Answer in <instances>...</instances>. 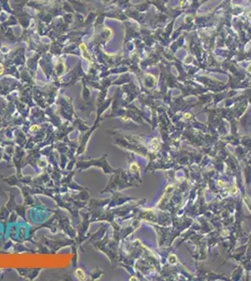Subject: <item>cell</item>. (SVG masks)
Listing matches in <instances>:
<instances>
[{
    "instance_id": "cell-1",
    "label": "cell",
    "mask_w": 251,
    "mask_h": 281,
    "mask_svg": "<svg viewBox=\"0 0 251 281\" xmlns=\"http://www.w3.org/2000/svg\"><path fill=\"white\" fill-rule=\"evenodd\" d=\"M75 275L78 277V279H80V280H85L86 279L85 274H84V272L82 269H77L76 272H75Z\"/></svg>"
},
{
    "instance_id": "cell-2",
    "label": "cell",
    "mask_w": 251,
    "mask_h": 281,
    "mask_svg": "<svg viewBox=\"0 0 251 281\" xmlns=\"http://www.w3.org/2000/svg\"><path fill=\"white\" fill-rule=\"evenodd\" d=\"M39 129V126H32L30 127V131H34V130H37Z\"/></svg>"
},
{
    "instance_id": "cell-3",
    "label": "cell",
    "mask_w": 251,
    "mask_h": 281,
    "mask_svg": "<svg viewBox=\"0 0 251 281\" xmlns=\"http://www.w3.org/2000/svg\"><path fill=\"white\" fill-rule=\"evenodd\" d=\"M137 169H138V167L136 166V164H134V165L132 164V165H131V170H133V171H134V170H137Z\"/></svg>"
}]
</instances>
